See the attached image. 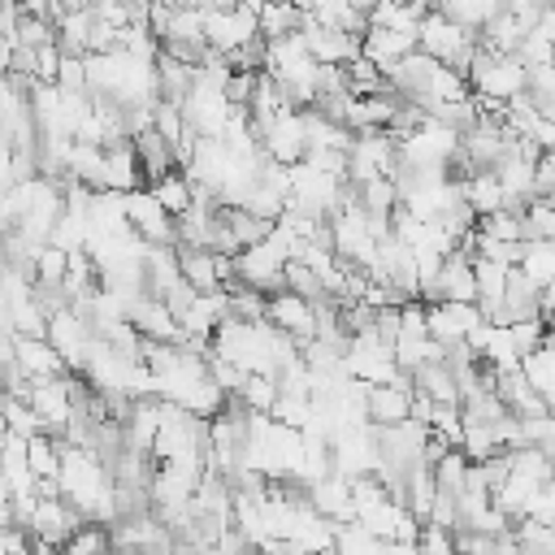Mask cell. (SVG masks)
<instances>
[{
	"label": "cell",
	"instance_id": "obj_22",
	"mask_svg": "<svg viewBox=\"0 0 555 555\" xmlns=\"http://www.w3.org/2000/svg\"><path fill=\"white\" fill-rule=\"evenodd\" d=\"M520 269H525V273H529L538 286L555 282V243H525Z\"/></svg>",
	"mask_w": 555,
	"mask_h": 555
},
{
	"label": "cell",
	"instance_id": "obj_28",
	"mask_svg": "<svg viewBox=\"0 0 555 555\" xmlns=\"http://www.w3.org/2000/svg\"><path fill=\"white\" fill-rule=\"evenodd\" d=\"M507 330H512V347H516V356L538 351V347H542V338H546V325H542L538 317H529V321H512Z\"/></svg>",
	"mask_w": 555,
	"mask_h": 555
},
{
	"label": "cell",
	"instance_id": "obj_2",
	"mask_svg": "<svg viewBox=\"0 0 555 555\" xmlns=\"http://www.w3.org/2000/svg\"><path fill=\"white\" fill-rule=\"evenodd\" d=\"M256 9L234 4V9H204V43L208 52L225 56L234 48H243L247 39H256Z\"/></svg>",
	"mask_w": 555,
	"mask_h": 555
},
{
	"label": "cell",
	"instance_id": "obj_24",
	"mask_svg": "<svg viewBox=\"0 0 555 555\" xmlns=\"http://www.w3.org/2000/svg\"><path fill=\"white\" fill-rule=\"evenodd\" d=\"M473 282H477V299H503V286H507V264L499 260H473Z\"/></svg>",
	"mask_w": 555,
	"mask_h": 555
},
{
	"label": "cell",
	"instance_id": "obj_32",
	"mask_svg": "<svg viewBox=\"0 0 555 555\" xmlns=\"http://www.w3.org/2000/svg\"><path fill=\"white\" fill-rule=\"evenodd\" d=\"M286 4H295L299 13H312V0H286Z\"/></svg>",
	"mask_w": 555,
	"mask_h": 555
},
{
	"label": "cell",
	"instance_id": "obj_14",
	"mask_svg": "<svg viewBox=\"0 0 555 555\" xmlns=\"http://www.w3.org/2000/svg\"><path fill=\"white\" fill-rule=\"evenodd\" d=\"M460 191H464V204H468L477 217H486V212H499V208L507 204V195H503V186H499V178H494L490 169H477V173H468V178L460 182Z\"/></svg>",
	"mask_w": 555,
	"mask_h": 555
},
{
	"label": "cell",
	"instance_id": "obj_29",
	"mask_svg": "<svg viewBox=\"0 0 555 555\" xmlns=\"http://www.w3.org/2000/svg\"><path fill=\"white\" fill-rule=\"evenodd\" d=\"M525 134L533 139V147H538V152H555V121H551V117H533Z\"/></svg>",
	"mask_w": 555,
	"mask_h": 555
},
{
	"label": "cell",
	"instance_id": "obj_18",
	"mask_svg": "<svg viewBox=\"0 0 555 555\" xmlns=\"http://www.w3.org/2000/svg\"><path fill=\"white\" fill-rule=\"evenodd\" d=\"M147 191L156 195V204L178 221L186 208H191V182H186V173H165V178H156V182H147Z\"/></svg>",
	"mask_w": 555,
	"mask_h": 555
},
{
	"label": "cell",
	"instance_id": "obj_33",
	"mask_svg": "<svg viewBox=\"0 0 555 555\" xmlns=\"http://www.w3.org/2000/svg\"><path fill=\"white\" fill-rule=\"evenodd\" d=\"M542 343H551V347H555V330H546V338H542Z\"/></svg>",
	"mask_w": 555,
	"mask_h": 555
},
{
	"label": "cell",
	"instance_id": "obj_26",
	"mask_svg": "<svg viewBox=\"0 0 555 555\" xmlns=\"http://www.w3.org/2000/svg\"><path fill=\"white\" fill-rule=\"evenodd\" d=\"M464 477H468L464 451H447V455L434 464V481H438V490H447V494H460V490H464Z\"/></svg>",
	"mask_w": 555,
	"mask_h": 555
},
{
	"label": "cell",
	"instance_id": "obj_16",
	"mask_svg": "<svg viewBox=\"0 0 555 555\" xmlns=\"http://www.w3.org/2000/svg\"><path fill=\"white\" fill-rule=\"evenodd\" d=\"M234 395H238L243 412L269 416V412H273V403H278V377H269V373H247V377H243V386H238Z\"/></svg>",
	"mask_w": 555,
	"mask_h": 555
},
{
	"label": "cell",
	"instance_id": "obj_20",
	"mask_svg": "<svg viewBox=\"0 0 555 555\" xmlns=\"http://www.w3.org/2000/svg\"><path fill=\"white\" fill-rule=\"evenodd\" d=\"M221 221L230 225V234L238 238V247H251V243L269 238V230H273V221H260L247 208H221Z\"/></svg>",
	"mask_w": 555,
	"mask_h": 555
},
{
	"label": "cell",
	"instance_id": "obj_3",
	"mask_svg": "<svg viewBox=\"0 0 555 555\" xmlns=\"http://www.w3.org/2000/svg\"><path fill=\"white\" fill-rule=\"evenodd\" d=\"M126 225H130L143 243H152V247H178L173 217L156 204V195H152L147 186H139V191L126 195Z\"/></svg>",
	"mask_w": 555,
	"mask_h": 555
},
{
	"label": "cell",
	"instance_id": "obj_8",
	"mask_svg": "<svg viewBox=\"0 0 555 555\" xmlns=\"http://www.w3.org/2000/svg\"><path fill=\"white\" fill-rule=\"evenodd\" d=\"M13 364H17L22 377H30V382L65 377V360L56 356V347H52L48 338H13Z\"/></svg>",
	"mask_w": 555,
	"mask_h": 555
},
{
	"label": "cell",
	"instance_id": "obj_30",
	"mask_svg": "<svg viewBox=\"0 0 555 555\" xmlns=\"http://www.w3.org/2000/svg\"><path fill=\"white\" fill-rule=\"evenodd\" d=\"M538 321H542L546 330H555V282H546V286L538 291Z\"/></svg>",
	"mask_w": 555,
	"mask_h": 555
},
{
	"label": "cell",
	"instance_id": "obj_25",
	"mask_svg": "<svg viewBox=\"0 0 555 555\" xmlns=\"http://www.w3.org/2000/svg\"><path fill=\"white\" fill-rule=\"evenodd\" d=\"M429 429H434V434H438L447 447H455V451H460V438H464V416H460V408H455V403H434Z\"/></svg>",
	"mask_w": 555,
	"mask_h": 555
},
{
	"label": "cell",
	"instance_id": "obj_9",
	"mask_svg": "<svg viewBox=\"0 0 555 555\" xmlns=\"http://www.w3.org/2000/svg\"><path fill=\"white\" fill-rule=\"evenodd\" d=\"M143 186V169H139V156H134V143L121 139V143H108L104 147V191H117V195H130Z\"/></svg>",
	"mask_w": 555,
	"mask_h": 555
},
{
	"label": "cell",
	"instance_id": "obj_15",
	"mask_svg": "<svg viewBox=\"0 0 555 555\" xmlns=\"http://www.w3.org/2000/svg\"><path fill=\"white\" fill-rule=\"evenodd\" d=\"M304 26V13L286 0H264L260 13H256V30L260 39H278V35H295Z\"/></svg>",
	"mask_w": 555,
	"mask_h": 555
},
{
	"label": "cell",
	"instance_id": "obj_31",
	"mask_svg": "<svg viewBox=\"0 0 555 555\" xmlns=\"http://www.w3.org/2000/svg\"><path fill=\"white\" fill-rule=\"evenodd\" d=\"M529 35H542L546 43H555V4L538 13V22H533V30H529Z\"/></svg>",
	"mask_w": 555,
	"mask_h": 555
},
{
	"label": "cell",
	"instance_id": "obj_12",
	"mask_svg": "<svg viewBox=\"0 0 555 555\" xmlns=\"http://www.w3.org/2000/svg\"><path fill=\"white\" fill-rule=\"evenodd\" d=\"M421 17H425V4H412V0H373L369 9V26L399 30V35H416Z\"/></svg>",
	"mask_w": 555,
	"mask_h": 555
},
{
	"label": "cell",
	"instance_id": "obj_6",
	"mask_svg": "<svg viewBox=\"0 0 555 555\" xmlns=\"http://www.w3.org/2000/svg\"><path fill=\"white\" fill-rule=\"evenodd\" d=\"M264 321H269L273 330H282V334L299 338V343L317 334V312H312V304L299 299V295H291V291L269 295V304H264Z\"/></svg>",
	"mask_w": 555,
	"mask_h": 555
},
{
	"label": "cell",
	"instance_id": "obj_19",
	"mask_svg": "<svg viewBox=\"0 0 555 555\" xmlns=\"http://www.w3.org/2000/svg\"><path fill=\"white\" fill-rule=\"evenodd\" d=\"M520 221H525V238L529 243H555V204H546L542 195H529Z\"/></svg>",
	"mask_w": 555,
	"mask_h": 555
},
{
	"label": "cell",
	"instance_id": "obj_11",
	"mask_svg": "<svg viewBox=\"0 0 555 555\" xmlns=\"http://www.w3.org/2000/svg\"><path fill=\"white\" fill-rule=\"evenodd\" d=\"M178 273L195 295H212L217 282V256L208 247H178Z\"/></svg>",
	"mask_w": 555,
	"mask_h": 555
},
{
	"label": "cell",
	"instance_id": "obj_7",
	"mask_svg": "<svg viewBox=\"0 0 555 555\" xmlns=\"http://www.w3.org/2000/svg\"><path fill=\"white\" fill-rule=\"evenodd\" d=\"M412 416V386H364V421L377 429L403 425Z\"/></svg>",
	"mask_w": 555,
	"mask_h": 555
},
{
	"label": "cell",
	"instance_id": "obj_5",
	"mask_svg": "<svg viewBox=\"0 0 555 555\" xmlns=\"http://www.w3.org/2000/svg\"><path fill=\"white\" fill-rule=\"evenodd\" d=\"M304 503H308L317 516L334 520V525H351V520H356V507H351V481L338 477V473H325L321 481H308Z\"/></svg>",
	"mask_w": 555,
	"mask_h": 555
},
{
	"label": "cell",
	"instance_id": "obj_34",
	"mask_svg": "<svg viewBox=\"0 0 555 555\" xmlns=\"http://www.w3.org/2000/svg\"><path fill=\"white\" fill-rule=\"evenodd\" d=\"M325 555H334V551H325Z\"/></svg>",
	"mask_w": 555,
	"mask_h": 555
},
{
	"label": "cell",
	"instance_id": "obj_17",
	"mask_svg": "<svg viewBox=\"0 0 555 555\" xmlns=\"http://www.w3.org/2000/svg\"><path fill=\"white\" fill-rule=\"evenodd\" d=\"M438 13H447L455 26H464V30L477 35L494 13H503V0H442Z\"/></svg>",
	"mask_w": 555,
	"mask_h": 555
},
{
	"label": "cell",
	"instance_id": "obj_21",
	"mask_svg": "<svg viewBox=\"0 0 555 555\" xmlns=\"http://www.w3.org/2000/svg\"><path fill=\"white\" fill-rule=\"evenodd\" d=\"M477 234H486V238H499V243H525V221H520L516 212L499 208V212H486V217H477Z\"/></svg>",
	"mask_w": 555,
	"mask_h": 555
},
{
	"label": "cell",
	"instance_id": "obj_10",
	"mask_svg": "<svg viewBox=\"0 0 555 555\" xmlns=\"http://www.w3.org/2000/svg\"><path fill=\"white\" fill-rule=\"evenodd\" d=\"M438 291L447 304H477V282H473V260L451 251L438 269Z\"/></svg>",
	"mask_w": 555,
	"mask_h": 555
},
{
	"label": "cell",
	"instance_id": "obj_13",
	"mask_svg": "<svg viewBox=\"0 0 555 555\" xmlns=\"http://www.w3.org/2000/svg\"><path fill=\"white\" fill-rule=\"evenodd\" d=\"M412 390L429 395L434 403H455V408H460V382H455V373H451L442 360H425V364L412 373Z\"/></svg>",
	"mask_w": 555,
	"mask_h": 555
},
{
	"label": "cell",
	"instance_id": "obj_4",
	"mask_svg": "<svg viewBox=\"0 0 555 555\" xmlns=\"http://www.w3.org/2000/svg\"><path fill=\"white\" fill-rule=\"evenodd\" d=\"M481 325V312L477 304H425V334L438 343V347H451V343H464L473 330Z\"/></svg>",
	"mask_w": 555,
	"mask_h": 555
},
{
	"label": "cell",
	"instance_id": "obj_23",
	"mask_svg": "<svg viewBox=\"0 0 555 555\" xmlns=\"http://www.w3.org/2000/svg\"><path fill=\"white\" fill-rule=\"evenodd\" d=\"M334 555H382V542L351 520V525L334 529Z\"/></svg>",
	"mask_w": 555,
	"mask_h": 555
},
{
	"label": "cell",
	"instance_id": "obj_1",
	"mask_svg": "<svg viewBox=\"0 0 555 555\" xmlns=\"http://www.w3.org/2000/svg\"><path fill=\"white\" fill-rule=\"evenodd\" d=\"M286 260H291V234L273 225L269 238H260L234 256V273L243 286H251L260 295H278V291H286V278H282Z\"/></svg>",
	"mask_w": 555,
	"mask_h": 555
},
{
	"label": "cell",
	"instance_id": "obj_27",
	"mask_svg": "<svg viewBox=\"0 0 555 555\" xmlns=\"http://www.w3.org/2000/svg\"><path fill=\"white\" fill-rule=\"evenodd\" d=\"M416 551H421V555H460V551H455V533L442 529V525H429V520L421 525Z\"/></svg>",
	"mask_w": 555,
	"mask_h": 555
}]
</instances>
